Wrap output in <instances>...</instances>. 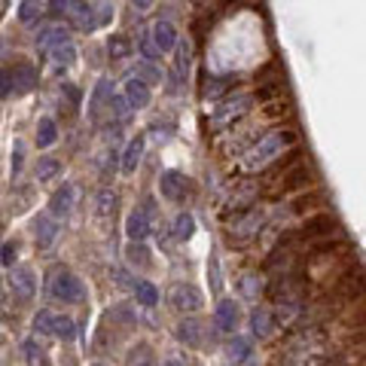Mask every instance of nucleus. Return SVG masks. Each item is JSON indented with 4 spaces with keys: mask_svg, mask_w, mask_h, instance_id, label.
<instances>
[{
    "mask_svg": "<svg viewBox=\"0 0 366 366\" xmlns=\"http://www.w3.org/2000/svg\"><path fill=\"white\" fill-rule=\"evenodd\" d=\"M110 86H113V82L110 80H98V86H95V92H92V101H89V116H92V119H95V116H98V104H101V101H110Z\"/></svg>",
    "mask_w": 366,
    "mask_h": 366,
    "instance_id": "a878e982",
    "label": "nucleus"
},
{
    "mask_svg": "<svg viewBox=\"0 0 366 366\" xmlns=\"http://www.w3.org/2000/svg\"><path fill=\"white\" fill-rule=\"evenodd\" d=\"M126 101H129V107H135V110H144V107L149 104V86L144 80L131 77L126 82Z\"/></svg>",
    "mask_w": 366,
    "mask_h": 366,
    "instance_id": "2eb2a0df",
    "label": "nucleus"
},
{
    "mask_svg": "<svg viewBox=\"0 0 366 366\" xmlns=\"http://www.w3.org/2000/svg\"><path fill=\"white\" fill-rule=\"evenodd\" d=\"M235 82V77H214V73H205L202 77V101H214V98H220V95H226L229 86Z\"/></svg>",
    "mask_w": 366,
    "mask_h": 366,
    "instance_id": "4468645a",
    "label": "nucleus"
},
{
    "mask_svg": "<svg viewBox=\"0 0 366 366\" xmlns=\"http://www.w3.org/2000/svg\"><path fill=\"white\" fill-rule=\"evenodd\" d=\"M52 336H58L61 342H73V339H77V327H73L71 318H64V314H55V321H52Z\"/></svg>",
    "mask_w": 366,
    "mask_h": 366,
    "instance_id": "393cba45",
    "label": "nucleus"
},
{
    "mask_svg": "<svg viewBox=\"0 0 366 366\" xmlns=\"http://www.w3.org/2000/svg\"><path fill=\"white\" fill-rule=\"evenodd\" d=\"M207 281H211V290H214V293H220V290H223V281H220V260H217V254L207 256Z\"/></svg>",
    "mask_w": 366,
    "mask_h": 366,
    "instance_id": "473e14b6",
    "label": "nucleus"
},
{
    "mask_svg": "<svg viewBox=\"0 0 366 366\" xmlns=\"http://www.w3.org/2000/svg\"><path fill=\"white\" fill-rule=\"evenodd\" d=\"M149 37H153V43L159 52H171V49H177L180 43V34H177V28H174L171 22H156L153 24V31H149Z\"/></svg>",
    "mask_w": 366,
    "mask_h": 366,
    "instance_id": "1a4fd4ad",
    "label": "nucleus"
},
{
    "mask_svg": "<svg viewBox=\"0 0 366 366\" xmlns=\"http://www.w3.org/2000/svg\"><path fill=\"white\" fill-rule=\"evenodd\" d=\"M0 52H3V40H0Z\"/></svg>",
    "mask_w": 366,
    "mask_h": 366,
    "instance_id": "09e8293b",
    "label": "nucleus"
},
{
    "mask_svg": "<svg viewBox=\"0 0 366 366\" xmlns=\"http://www.w3.org/2000/svg\"><path fill=\"white\" fill-rule=\"evenodd\" d=\"M22 162H24V144L22 140H15V149H13V177H19V171H22Z\"/></svg>",
    "mask_w": 366,
    "mask_h": 366,
    "instance_id": "ea45409f",
    "label": "nucleus"
},
{
    "mask_svg": "<svg viewBox=\"0 0 366 366\" xmlns=\"http://www.w3.org/2000/svg\"><path fill=\"white\" fill-rule=\"evenodd\" d=\"M73 196H77V189L71 186V183H61V189H55L52 198H49V217H68L73 211Z\"/></svg>",
    "mask_w": 366,
    "mask_h": 366,
    "instance_id": "6e6552de",
    "label": "nucleus"
},
{
    "mask_svg": "<svg viewBox=\"0 0 366 366\" xmlns=\"http://www.w3.org/2000/svg\"><path fill=\"white\" fill-rule=\"evenodd\" d=\"M58 238V220L43 214V217L34 220V241L40 251H46V247H52V241Z\"/></svg>",
    "mask_w": 366,
    "mask_h": 366,
    "instance_id": "ddd939ff",
    "label": "nucleus"
},
{
    "mask_svg": "<svg viewBox=\"0 0 366 366\" xmlns=\"http://www.w3.org/2000/svg\"><path fill=\"white\" fill-rule=\"evenodd\" d=\"M171 305L177 312L193 314V312H198L205 305V296H202V290L193 287V284H177L171 290Z\"/></svg>",
    "mask_w": 366,
    "mask_h": 366,
    "instance_id": "0eeeda50",
    "label": "nucleus"
},
{
    "mask_svg": "<svg viewBox=\"0 0 366 366\" xmlns=\"http://www.w3.org/2000/svg\"><path fill=\"white\" fill-rule=\"evenodd\" d=\"M58 171H61V162L52 159V156H43V159H37V168H34L37 180H52Z\"/></svg>",
    "mask_w": 366,
    "mask_h": 366,
    "instance_id": "c85d7f7f",
    "label": "nucleus"
},
{
    "mask_svg": "<svg viewBox=\"0 0 366 366\" xmlns=\"http://www.w3.org/2000/svg\"><path fill=\"white\" fill-rule=\"evenodd\" d=\"M10 290L19 302H31L37 293V281H34V272L28 265H15L13 274H10Z\"/></svg>",
    "mask_w": 366,
    "mask_h": 366,
    "instance_id": "423d86ee",
    "label": "nucleus"
},
{
    "mask_svg": "<svg viewBox=\"0 0 366 366\" xmlns=\"http://www.w3.org/2000/svg\"><path fill=\"white\" fill-rule=\"evenodd\" d=\"M135 77H138V80H144L147 86H149V82L156 86V82H162V71H159V64H156V61H140Z\"/></svg>",
    "mask_w": 366,
    "mask_h": 366,
    "instance_id": "c756f323",
    "label": "nucleus"
},
{
    "mask_svg": "<svg viewBox=\"0 0 366 366\" xmlns=\"http://www.w3.org/2000/svg\"><path fill=\"white\" fill-rule=\"evenodd\" d=\"M52 321H55V314L52 312H37V318H34V330L37 332H43V336H46V332H52Z\"/></svg>",
    "mask_w": 366,
    "mask_h": 366,
    "instance_id": "4c0bfd02",
    "label": "nucleus"
},
{
    "mask_svg": "<svg viewBox=\"0 0 366 366\" xmlns=\"http://www.w3.org/2000/svg\"><path fill=\"white\" fill-rule=\"evenodd\" d=\"M126 254H129V260L138 263V265H147V263H149V254H147L144 241H131V244L126 247Z\"/></svg>",
    "mask_w": 366,
    "mask_h": 366,
    "instance_id": "f704fd0d",
    "label": "nucleus"
},
{
    "mask_svg": "<svg viewBox=\"0 0 366 366\" xmlns=\"http://www.w3.org/2000/svg\"><path fill=\"white\" fill-rule=\"evenodd\" d=\"M10 71H13V92H15V95H28V92L37 86V71L31 68L28 61L13 64Z\"/></svg>",
    "mask_w": 366,
    "mask_h": 366,
    "instance_id": "9d476101",
    "label": "nucleus"
},
{
    "mask_svg": "<svg viewBox=\"0 0 366 366\" xmlns=\"http://www.w3.org/2000/svg\"><path fill=\"white\" fill-rule=\"evenodd\" d=\"M71 43V31L61 28V24H52V28H43L37 37V52H46V49H58Z\"/></svg>",
    "mask_w": 366,
    "mask_h": 366,
    "instance_id": "f8f14e48",
    "label": "nucleus"
},
{
    "mask_svg": "<svg viewBox=\"0 0 366 366\" xmlns=\"http://www.w3.org/2000/svg\"><path fill=\"white\" fill-rule=\"evenodd\" d=\"M110 19H113V6L104 0V3H101V15H98V28H101V24H107Z\"/></svg>",
    "mask_w": 366,
    "mask_h": 366,
    "instance_id": "a18cd8bd",
    "label": "nucleus"
},
{
    "mask_svg": "<svg viewBox=\"0 0 366 366\" xmlns=\"http://www.w3.org/2000/svg\"><path fill=\"white\" fill-rule=\"evenodd\" d=\"M22 351H24V357H28L31 366H46V360H43V348H40L37 339H24V342H22Z\"/></svg>",
    "mask_w": 366,
    "mask_h": 366,
    "instance_id": "7c9ffc66",
    "label": "nucleus"
},
{
    "mask_svg": "<svg viewBox=\"0 0 366 366\" xmlns=\"http://www.w3.org/2000/svg\"><path fill=\"white\" fill-rule=\"evenodd\" d=\"M226 354L232 363H244L247 357H251V339L244 336H232V342L226 345Z\"/></svg>",
    "mask_w": 366,
    "mask_h": 366,
    "instance_id": "5701e85b",
    "label": "nucleus"
},
{
    "mask_svg": "<svg viewBox=\"0 0 366 366\" xmlns=\"http://www.w3.org/2000/svg\"><path fill=\"white\" fill-rule=\"evenodd\" d=\"M138 46H140V52H144V58H147V61H159V49H156V43H153V37H149V34H144V37H140L138 40Z\"/></svg>",
    "mask_w": 366,
    "mask_h": 366,
    "instance_id": "e433bc0d",
    "label": "nucleus"
},
{
    "mask_svg": "<svg viewBox=\"0 0 366 366\" xmlns=\"http://www.w3.org/2000/svg\"><path fill=\"white\" fill-rule=\"evenodd\" d=\"M202 327H198V321L196 318H186V321H180L177 323V339L183 345H189V348H196L198 342H202V332H198Z\"/></svg>",
    "mask_w": 366,
    "mask_h": 366,
    "instance_id": "6ab92c4d",
    "label": "nucleus"
},
{
    "mask_svg": "<svg viewBox=\"0 0 366 366\" xmlns=\"http://www.w3.org/2000/svg\"><path fill=\"white\" fill-rule=\"evenodd\" d=\"M189 64H193V43L183 40V43H177V49H174V73H177L183 82H186Z\"/></svg>",
    "mask_w": 366,
    "mask_h": 366,
    "instance_id": "a211bd4d",
    "label": "nucleus"
},
{
    "mask_svg": "<svg viewBox=\"0 0 366 366\" xmlns=\"http://www.w3.org/2000/svg\"><path fill=\"white\" fill-rule=\"evenodd\" d=\"M144 135H135L129 140V147H126V153H122V171L126 174H135V168L140 165V159H144Z\"/></svg>",
    "mask_w": 366,
    "mask_h": 366,
    "instance_id": "dca6fc26",
    "label": "nucleus"
},
{
    "mask_svg": "<svg viewBox=\"0 0 366 366\" xmlns=\"http://www.w3.org/2000/svg\"><path fill=\"white\" fill-rule=\"evenodd\" d=\"M131 6H138V10H149V6H153V0H131Z\"/></svg>",
    "mask_w": 366,
    "mask_h": 366,
    "instance_id": "49530a36",
    "label": "nucleus"
},
{
    "mask_svg": "<svg viewBox=\"0 0 366 366\" xmlns=\"http://www.w3.org/2000/svg\"><path fill=\"white\" fill-rule=\"evenodd\" d=\"M296 144V135L287 129H274L269 135H263L256 144L244 153V159H241V171H263L269 168L274 159H281V153L290 149Z\"/></svg>",
    "mask_w": 366,
    "mask_h": 366,
    "instance_id": "f257e3e1",
    "label": "nucleus"
},
{
    "mask_svg": "<svg viewBox=\"0 0 366 366\" xmlns=\"http://www.w3.org/2000/svg\"><path fill=\"white\" fill-rule=\"evenodd\" d=\"M159 189H162V196L168 198V202L183 205L189 198V193H193V180H189L183 171H162Z\"/></svg>",
    "mask_w": 366,
    "mask_h": 366,
    "instance_id": "39448f33",
    "label": "nucleus"
},
{
    "mask_svg": "<svg viewBox=\"0 0 366 366\" xmlns=\"http://www.w3.org/2000/svg\"><path fill=\"white\" fill-rule=\"evenodd\" d=\"M126 232H129L131 241H144L149 232H153V226H149V217H147L144 211H131L129 220H126Z\"/></svg>",
    "mask_w": 366,
    "mask_h": 366,
    "instance_id": "f3484780",
    "label": "nucleus"
},
{
    "mask_svg": "<svg viewBox=\"0 0 366 366\" xmlns=\"http://www.w3.org/2000/svg\"><path fill=\"white\" fill-rule=\"evenodd\" d=\"M263 220H265V211L263 207H247L244 214H238V217H232V223L226 226V241L232 247H244L251 244V241L260 235L263 229Z\"/></svg>",
    "mask_w": 366,
    "mask_h": 366,
    "instance_id": "f03ea898",
    "label": "nucleus"
},
{
    "mask_svg": "<svg viewBox=\"0 0 366 366\" xmlns=\"http://www.w3.org/2000/svg\"><path fill=\"white\" fill-rule=\"evenodd\" d=\"M40 3L37 0H22V6H19V19L24 22V24H34L37 19H40Z\"/></svg>",
    "mask_w": 366,
    "mask_h": 366,
    "instance_id": "2f4dec72",
    "label": "nucleus"
},
{
    "mask_svg": "<svg viewBox=\"0 0 366 366\" xmlns=\"http://www.w3.org/2000/svg\"><path fill=\"white\" fill-rule=\"evenodd\" d=\"M254 101L256 98L251 95V92H238V95H232L229 101H223L217 110L211 113V126L220 129V126H229V122H235V119H244V116L251 113Z\"/></svg>",
    "mask_w": 366,
    "mask_h": 366,
    "instance_id": "20e7f679",
    "label": "nucleus"
},
{
    "mask_svg": "<svg viewBox=\"0 0 366 366\" xmlns=\"http://www.w3.org/2000/svg\"><path fill=\"white\" fill-rule=\"evenodd\" d=\"M58 140V126L52 119H40L37 126V147H52Z\"/></svg>",
    "mask_w": 366,
    "mask_h": 366,
    "instance_id": "cd10ccee",
    "label": "nucleus"
},
{
    "mask_svg": "<svg viewBox=\"0 0 366 366\" xmlns=\"http://www.w3.org/2000/svg\"><path fill=\"white\" fill-rule=\"evenodd\" d=\"M238 302H232V299H220L217 302V312H214V323H217V330L223 332H232L238 327Z\"/></svg>",
    "mask_w": 366,
    "mask_h": 366,
    "instance_id": "9b49d317",
    "label": "nucleus"
},
{
    "mask_svg": "<svg viewBox=\"0 0 366 366\" xmlns=\"http://www.w3.org/2000/svg\"><path fill=\"white\" fill-rule=\"evenodd\" d=\"M52 58H55L58 71H61V68H68V64H73V58H77V49H73L71 43H68V46H58V49H52Z\"/></svg>",
    "mask_w": 366,
    "mask_h": 366,
    "instance_id": "72a5a7b5",
    "label": "nucleus"
},
{
    "mask_svg": "<svg viewBox=\"0 0 366 366\" xmlns=\"http://www.w3.org/2000/svg\"><path fill=\"white\" fill-rule=\"evenodd\" d=\"M193 232H196V217H193V214H189V211L177 214V220H174V238L189 241V238H193Z\"/></svg>",
    "mask_w": 366,
    "mask_h": 366,
    "instance_id": "b1692460",
    "label": "nucleus"
},
{
    "mask_svg": "<svg viewBox=\"0 0 366 366\" xmlns=\"http://www.w3.org/2000/svg\"><path fill=\"white\" fill-rule=\"evenodd\" d=\"M251 330H254L256 339H265L272 332V318H269V312H265L263 305H256V309L251 312Z\"/></svg>",
    "mask_w": 366,
    "mask_h": 366,
    "instance_id": "412c9836",
    "label": "nucleus"
},
{
    "mask_svg": "<svg viewBox=\"0 0 366 366\" xmlns=\"http://www.w3.org/2000/svg\"><path fill=\"white\" fill-rule=\"evenodd\" d=\"M116 207V193L113 189H101L98 193V214H113Z\"/></svg>",
    "mask_w": 366,
    "mask_h": 366,
    "instance_id": "c9c22d12",
    "label": "nucleus"
},
{
    "mask_svg": "<svg viewBox=\"0 0 366 366\" xmlns=\"http://www.w3.org/2000/svg\"><path fill=\"white\" fill-rule=\"evenodd\" d=\"M95 366H107V363H95Z\"/></svg>",
    "mask_w": 366,
    "mask_h": 366,
    "instance_id": "8fccbe9b",
    "label": "nucleus"
},
{
    "mask_svg": "<svg viewBox=\"0 0 366 366\" xmlns=\"http://www.w3.org/2000/svg\"><path fill=\"white\" fill-rule=\"evenodd\" d=\"M241 293H244L247 299H256V296H260V281H256V278H251V274H247V278L241 281Z\"/></svg>",
    "mask_w": 366,
    "mask_h": 366,
    "instance_id": "79ce46f5",
    "label": "nucleus"
},
{
    "mask_svg": "<svg viewBox=\"0 0 366 366\" xmlns=\"http://www.w3.org/2000/svg\"><path fill=\"white\" fill-rule=\"evenodd\" d=\"M256 198V183H247V186H241L235 196L229 198V211H241V207H254L251 202Z\"/></svg>",
    "mask_w": 366,
    "mask_h": 366,
    "instance_id": "bb28decb",
    "label": "nucleus"
},
{
    "mask_svg": "<svg viewBox=\"0 0 366 366\" xmlns=\"http://www.w3.org/2000/svg\"><path fill=\"white\" fill-rule=\"evenodd\" d=\"M49 293H52V299H58V302H82V299H86V287H82V281L71 269L55 265V269L49 272Z\"/></svg>",
    "mask_w": 366,
    "mask_h": 366,
    "instance_id": "7ed1b4c3",
    "label": "nucleus"
},
{
    "mask_svg": "<svg viewBox=\"0 0 366 366\" xmlns=\"http://www.w3.org/2000/svg\"><path fill=\"white\" fill-rule=\"evenodd\" d=\"M110 113H113L116 122L126 119V116H129V101H126V95H122V98H110Z\"/></svg>",
    "mask_w": 366,
    "mask_h": 366,
    "instance_id": "58836bf2",
    "label": "nucleus"
},
{
    "mask_svg": "<svg viewBox=\"0 0 366 366\" xmlns=\"http://www.w3.org/2000/svg\"><path fill=\"white\" fill-rule=\"evenodd\" d=\"M13 95V71L10 68H0V98Z\"/></svg>",
    "mask_w": 366,
    "mask_h": 366,
    "instance_id": "a19ab883",
    "label": "nucleus"
},
{
    "mask_svg": "<svg viewBox=\"0 0 366 366\" xmlns=\"http://www.w3.org/2000/svg\"><path fill=\"white\" fill-rule=\"evenodd\" d=\"M110 318H116V321H122V323H135V312H131L129 305L122 302V305H116V309L110 312Z\"/></svg>",
    "mask_w": 366,
    "mask_h": 366,
    "instance_id": "37998d69",
    "label": "nucleus"
},
{
    "mask_svg": "<svg viewBox=\"0 0 366 366\" xmlns=\"http://www.w3.org/2000/svg\"><path fill=\"white\" fill-rule=\"evenodd\" d=\"M107 55H110V61H126L131 55V40L126 34H116L107 40Z\"/></svg>",
    "mask_w": 366,
    "mask_h": 366,
    "instance_id": "aec40b11",
    "label": "nucleus"
},
{
    "mask_svg": "<svg viewBox=\"0 0 366 366\" xmlns=\"http://www.w3.org/2000/svg\"><path fill=\"white\" fill-rule=\"evenodd\" d=\"M13 263H15V247L3 244V247H0V265H10V269H13Z\"/></svg>",
    "mask_w": 366,
    "mask_h": 366,
    "instance_id": "c03bdc74",
    "label": "nucleus"
},
{
    "mask_svg": "<svg viewBox=\"0 0 366 366\" xmlns=\"http://www.w3.org/2000/svg\"><path fill=\"white\" fill-rule=\"evenodd\" d=\"M162 366H183L180 360H168V363H162Z\"/></svg>",
    "mask_w": 366,
    "mask_h": 366,
    "instance_id": "de8ad7c7",
    "label": "nucleus"
},
{
    "mask_svg": "<svg viewBox=\"0 0 366 366\" xmlns=\"http://www.w3.org/2000/svg\"><path fill=\"white\" fill-rule=\"evenodd\" d=\"M131 287H135V299L144 305V309H153V305L159 302V290L149 284V281H135Z\"/></svg>",
    "mask_w": 366,
    "mask_h": 366,
    "instance_id": "4be33fe9",
    "label": "nucleus"
}]
</instances>
